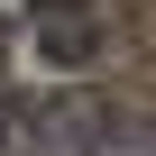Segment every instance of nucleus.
I'll return each mask as SVG.
<instances>
[{
	"label": "nucleus",
	"mask_w": 156,
	"mask_h": 156,
	"mask_svg": "<svg viewBox=\"0 0 156 156\" xmlns=\"http://www.w3.org/2000/svg\"><path fill=\"white\" fill-rule=\"evenodd\" d=\"M46 138H64L73 156H156V119L119 101H64Z\"/></svg>",
	"instance_id": "nucleus-1"
},
{
	"label": "nucleus",
	"mask_w": 156,
	"mask_h": 156,
	"mask_svg": "<svg viewBox=\"0 0 156 156\" xmlns=\"http://www.w3.org/2000/svg\"><path fill=\"white\" fill-rule=\"evenodd\" d=\"M0 156H46V119L19 110V101H0Z\"/></svg>",
	"instance_id": "nucleus-2"
}]
</instances>
